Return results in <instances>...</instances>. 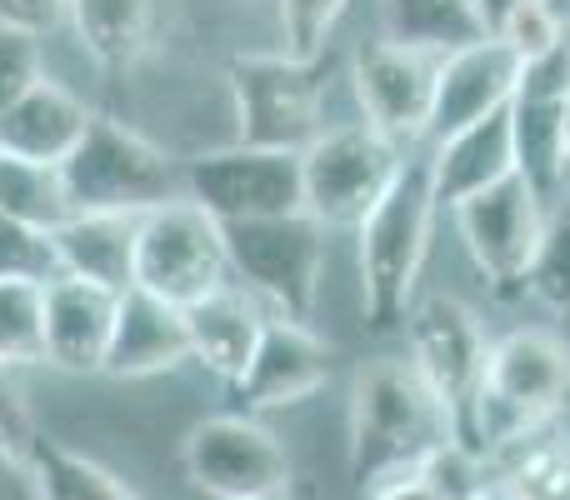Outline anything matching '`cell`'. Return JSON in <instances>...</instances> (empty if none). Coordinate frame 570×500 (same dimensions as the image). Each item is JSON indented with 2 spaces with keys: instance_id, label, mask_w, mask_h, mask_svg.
<instances>
[{
  "instance_id": "cell-16",
  "label": "cell",
  "mask_w": 570,
  "mask_h": 500,
  "mask_svg": "<svg viewBox=\"0 0 570 500\" xmlns=\"http://www.w3.org/2000/svg\"><path fill=\"white\" fill-rule=\"evenodd\" d=\"M120 291H106L80 275H50L46 281V365L66 375H100L116 331Z\"/></svg>"
},
{
  "instance_id": "cell-41",
  "label": "cell",
  "mask_w": 570,
  "mask_h": 500,
  "mask_svg": "<svg viewBox=\"0 0 570 500\" xmlns=\"http://www.w3.org/2000/svg\"><path fill=\"white\" fill-rule=\"evenodd\" d=\"M276 500H301V496H295V491H291V496H276Z\"/></svg>"
},
{
  "instance_id": "cell-35",
  "label": "cell",
  "mask_w": 570,
  "mask_h": 500,
  "mask_svg": "<svg viewBox=\"0 0 570 500\" xmlns=\"http://www.w3.org/2000/svg\"><path fill=\"white\" fill-rule=\"evenodd\" d=\"M70 0H0V26H20L30 36H46L66 20Z\"/></svg>"
},
{
  "instance_id": "cell-34",
  "label": "cell",
  "mask_w": 570,
  "mask_h": 500,
  "mask_svg": "<svg viewBox=\"0 0 570 500\" xmlns=\"http://www.w3.org/2000/svg\"><path fill=\"white\" fill-rule=\"evenodd\" d=\"M30 435H36V421H30L26 391L16 385V371H10V365H0V441L30 445Z\"/></svg>"
},
{
  "instance_id": "cell-15",
  "label": "cell",
  "mask_w": 570,
  "mask_h": 500,
  "mask_svg": "<svg viewBox=\"0 0 570 500\" xmlns=\"http://www.w3.org/2000/svg\"><path fill=\"white\" fill-rule=\"evenodd\" d=\"M331 381V345L311 331V321H285L266 315V331L256 341V355L240 371L236 395L246 411H281L305 395H315Z\"/></svg>"
},
{
  "instance_id": "cell-19",
  "label": "cell",
  "mask_w": 570,
  "mask_h": 500,
  "mask_svg": "<svg viewBox=\"0 0 570 500\" xmlns=\"http://www.w3.org/2000/svg\"><path fill=\"white\" fill-rule=\"evenodd\" d=\"M266 331V311L246 285L226 281L220 291L200 295L196 305H186V335H190V361L206 365L210 375L236 385L240 371L256 355V341Z\"/></svg>"
},
{
  "instance_id": "cell-13",
  "label": "cell",
  "mask_w": 570,
  "mask_h": 500,
  "mask_svg": "<svg viewBox=\"0 0 570 500\" xmlns=\"http://www.w3.org/2000/svg\"><path fill=\"white\" fill-rule=\"evenodd\" d=\"M435 70H441V56H435V50L395 46V40L365 46L351 66L365 126L381 130V136L395 140L401 150H411L415 140L431 130Z\"/></svg>"
},
{
  "instance_id": "cell-18",
  "label": "cell",
  "mask_w": 570,
  "mask_h": 500,
  "mask_svg": "<svg viewBox=\"0 0 570 500\" xmlns=\"http://www.w3.org/2000/svg\"><path fill=\"white\" fill-rule=\"evenodd\" d=\"M96 110L76 96L70 86L40 76L16 106L0 116V150L20 160H46V166H66L70 150L86 140Z\"/></svg>"
},
{
  "instance_id": "cell-25",
  "label": "cell",
  "mask_w": 570,
  "mask_h": 500,
  "mask_svg": "<svg viewBox=\"0 0 570 500\" xmlns=\"http://www.w3.org/2000/svg\"><path fill=\"white\" fill-rule=\"evenodd\" d=\"M0 216L26 220V226H36V231H56L60 220L76 216L60 166L20 160V156L0 150Z\"/></svg>"
},
{
  "instance_id": "cell-30",
  "label": "cell",
  "mask_w": 570,
  "mask_h": 500,
  "mask_svg": "<svg viewBox=\"0 0 570 500\" xmlns=\"http://www.w3.org/2000/svg\"><path fill=\"white\" fill-rule=\"evenodd\" d=\"M50 275H60L50 231L0 216V281H50Z\"/></svg>"
},
{
  "instance_id": "cell-6",
  "label": "cell",
  "mask_w": 570,
  "mask_h": 500,
  "mask_svg": "<svg viewBox=\"0 0 570 500\" xmlns=\"http://www.w3.org/2000/svg\"><path fill=\"white\" fill-rule=\"evenodd\" d=\"M226 255L230 275L256 301H266L271 315H285V321H311L315 315L325 275V226L311 210L230 220Z\"/></svg>"
},
{
  "instance_id": "cell-10",
  "label": "cell",
  "mask_w": 570,
  "mask_h": 500,
  "mask_svg": "<svg viewBox=\"0 0 570 500\" xmlns=\"http://www.w3.org/2000/svg\"><path fill=\"white\" fill-rule=\"evenodd\" d=\"M186 476L210 500H276L291 496V455L276 441V431L256 421L250 411L206 415L186 435Z\"/></svg>"
},
{
  "instance_id": "cell-39",
  "label": "cell",
  "mask_w": 570,
  "mask_h": 500,
  "mask_svg": "<svg viewBox=\"0 0 570 500\" xmlns=\"http://www.w3.org/2000/svg\"><path fill=\"white\" fill-rule=\"evenodd\" d=\"M561 156H566V166H570V100H566V110H561Z\"/></svg>"
},
{
  "instance_id": "cell-12",
  "label": "cell",
  "mask_w": 570,
  "mask_h": 500,
  "mask_svg": "<svg viewBox=\"0 0 570 500\" xmlns=\"http://www.w3.org/2000/svg\"><path fill=\"white\" fill-rule=\"evenodd\" d=\"M455 226H461V241L471 251L475 271L491 281L495 295L525 291L535 246H541V231H546V200L521 170L495 180L481 196L461 200L455 206Z\"/></svg>"
},
{
  "instance_id": "cell-32",
  "label": "cell",
  "mask_w": 570,
  "mask_h": 500,
  "mask_svg": "<svg viewBox=\"0 0 570 500\" xmlns=\"http://www.w3.org/2000/svg\"><path fill=\"white\" fill-rule=\"evenodd\" d=\"M281 10V40L291 56H321L341 20L345 0H276Z\"/></svg>"
},
{
  "instance_id": "cell-5",
  "label": "cell",
  "mask_w": 570,
  "mask_h": 500,
  "mask_svg": "<svg viewBox=\"0 0 570 500\" xmlns=\"http://www.w3.org/2000/svg\"><path fill=\"white\" fill-rule=\"evenodd\" d=\"M236 140L266 150H305L325 130V86L331 60L291 50H250L230 60Z\"/></svg>"
},
{
  "instance_id": "cell-36",
  "label": "cell",
  "mask_w": 570,
  "mask_h": 500,
  "mask_svg": "<svg viewBox=\"0 0 570 500\" xmlns=\"http://www.w3.org/2000/svg\"><path fill=\"white\" fill-rule=\"evenodd\" d=\"M0 500H40L26 445L0 441Z\"/></svg>"
},
{
  "instance_id": "cell-17",
  "label": "cell",
  "mask_w": 570,
  "mask_h": 500,
  "mask_svg": "<svg viewBox=\"0 0 570 500\" xmlns=\"http://www.w3.org/2000/svg\"><path fill=\"white\" fill-rule=\"evenodd\" d=\"M186 361H190L186 311L140 291V285L120 291L116 331H110V351L100 375H110V381H146V375H166Z\"/></svg>"
},
{
  "instance_id": "cell-7",
  "label": "cell",
  "mask_w": 570,
  "mask_h": 500,
  "mask_svg": "<svg viewBox=\"0 0 570 500\" xmlns=\"http://www.w3.org/2000/svg\"><path fill=\"white\" fill-rule=\"evenodd\" d=\"M405 335H411V365L441 401L451 435L475 451V411H481L485 361H491V341H485L475 311L455 295H431L405 315Z\"/></svg>"
},
{
  "instance_id": "cell-28",
  "label": "cell",
  "mask_w": 570,
  "mask_h": 500,
  "mask_svg": "<svg viewBox=\"0 0 570 500\" xmlns=\"http://www.w3.org/2000/svg\"><path fill=\"white\" fill-rule=\"evenodd\" d=\"M525 291L570 321V196L546 216V231H541V246H535Z\"/></svg>"
},
{
  "instance_id": "cell-22",
  "label": "cell",
  "mask_w": 570,
  "mask_h": 500,
  "mask_svg": "<svg viewBox=\"0 0 570 500\" xmlns=\"http://www.w3.org/2000/svg\"><path fill=\"white\" fill-rule=\"evenodd\" d=\"M66 20L86 56L106 70H130L150 46L156 30V0H70Z\"/></svg>"
},
{
  "instance_id": "cell-14",
  "label": "cell",
  "mask_w": 570,
  "mask_h": 500,
  "mask_svg": "<svg viewBox=\"0 0 570 500\" xmlns=\"http://www.w3.org/2000/svg\"><path fill=\"white\" fill-rule=\"evenodd\" d=\"M515 80H521V56L501 36H481L461 50H445L435 70V106H431V140L455 136L471 120H485L511 106Z\"/></svg>"
},
{
  "instance_id": "cell-9",
  "label": "cell",
  "mask_w": 570,
  "mask_h": 500,
  "mask_svg": "<svg viewBox=\"0 0 570 500\" xmlns=\"http://www.w3.org/2000/svg\"><path fill=\"white\" fill-rule=\"evenodd\" d=\"M405 150L395 140H385L381 130L361 126H335L321 130L311 146L301 150V196L305 210L331 226H361L365 210L391 190V180L401 176Z\"/></svg>"
},
{
  "instance_id": "cell-24",
  "label": "cell",
  "mask_w": 570,
  "mask_h": 500,
  "mask_svg": "<svg viewBox=\"0 0 570 500\" xmlns=\"http://www.w3.org/2000/svg\"><path fill=\"white\" fill-rule=\"evenodd\" d=\"M381 20H385V40L435 50V56L491 36L475 0H381Z\"/></svg>"
},
{
  "instance_id": "cell-4",
  "label": "cell",
  "mask_w": 570,
  "mask_h": 500,
  "mask_svg": "<svg viewBox=\"0 0 570 500\" xmlns=\"http://www.w3.org/2000/svg\"><path fill=\"white\" fill-rule=\"evenodd\" d=\"M66 176L70 210H110V216H146L166 200L186 196V170L176 156L130 130L126 120L96 116L70 160L60 166Z\"/></svg>"
},
{
  "instance_id": "cell-23",
  "label": "cell",
  "mask_w": 570,
  "mask_h": 500,
  "mask_svg": "<svg viewBox=\"0 0 570 500\" xmlns=\"http://www.w3.org/2000/svg\"><path fill=\"white\" fill-rule=\"evenodd\" d=\"M26 455H30V471H36L40 500H146L130 481H120L110 465H100L96 455L76 451L66 441L30 435Z\"/></svg>"
},
{
  "instance_id": "cell-1",
  "label": "cell",
  "mask_w": 570,
  "mask_h": 500,
  "mask_svg": "<svg viewBox=\"0 0 570 500\" xmlns=\"http://www.w3.org/2000/svg\"><path fill=\"white\" fill-rule=\"evenodd\" d=\"M435 180L431 156H405L401 176L391 180L381 200L355 226V265H361V311L371 331H391L411 315V295L421 281V265L431 255L435 231Z\"/></svg>"
},
{
  "instance_id": "cell-21",
  "label": "cell",
  "mask_w": 570,
  "mask_h": 500,
  "mask_svg": "<svg viewBox=\"0 0 570 500\" xmlns=\"http://www.w3.org/2000/svg\"><path fill=\"white\" fill-rule=\"evenodd\" d=\"M136 226L140 216H110V210H76L50 231L60 275H80L106 291L136 285Z\"/></svg>"
},
{
  "instance_id": "cell-8",
  "label": "cell",
  "mask_w": 570,
  "mask_h": 500,
  "mask_svg": "<svg viewBox=\"0 0 570 500\" xmlns=\"http://www.w3.org/2000/svg\"><path fill=\"white\" fill-rule=\"evenodd\" d=\"M230 275L226 226L196 206L190 196H176L166 206L146 210L136 226V285L170 305H196L200 295L220 291Z\"/></svg>"
},
{
  "instance_id": "cell-20",
  "label": "cell",
  "mask_w": 570,
  "mask_h": 500,
  "mask_svg": "<svg viewBox=\"0 0 570 500\" xmlns=\"http://www.w3.org/2000/svg\"><path fill=\"white\" fill-rule=\"evenodd\" d=\"M515 176V136H511V106L495 110L485 120H471L455 136L435 140L431 150V180L441 206H461V200L491 190L495 180Z\"/></svg>"
},
{
  "instance_id": "cell-29",
  "label": "cell",
  "mask_w": 570,
  "mask_h": 500,
  "mask_svg": "<svg viewBox=\"0 0 570 500\" xmlns=\"http://www.w3.org/2000/svg\"><path fill=\"white\" fill-rule=\"evenodd\" d=\"M566 30H570V26L561 20L556 0H521V6L505 10L501 26H495L491 36H501L521 60H535V56H546L551 46H561Z\"/></svg>"
},
{
  "instance_id": "cell-2",
  "label": "cell",
  "mask_w": 570,
  "mask_h": 500,
  "mask_svg": "<svg viewBox=\"0 0 570 500\" xmlns=\"http://www.w3.org/2000/svg\"><path fill=\"white\" fill-rule=\"evenodd\" d=\"M451 435L441 401L421 381L411 361L361 365L351 381V476L361 486H375L395 471L421 465L435 445Z\"/></svg>"
},
{
  "instance_id": "cell-3",
  "label": "cell",
  "mask_w": 570,
  "mask_h": 500,
  "mask_svg": "<svg viewBox=\"0 0 570 500\" xmlns=\"http://www.w3.org/2000/svg\"><path fill=\"white\" fill-rule=\"evenodd\" d=\"M570 401V345L556 331L525 325L491 345L485 361V391L475 411V451L481 461L521 435L541 431Z\"/></svg>"
},
{
  "instance_id": "cell-31",
  "label": "cell",
  "mask_w": 570,
  "mask_h": 500,
  "mask_svg": "<svg viewBox=\"0 0 570 500\" xmlns=\"http://www.w3.org/2000/svg\"><path fill=\"white\" fill-rule=\"evenodd\" d=\"M415 471L425 476V481L435 486V496L441 500H471L485 491V476H481V455L471 451V445H461L455 435H445L441 445H435L431 455H425Z\"/></svg>"
},
{
  "instance_id": "cell-27",
  "label": "cell",
  "mask_w": 570,
  "mask_h": 500,
  "mask_svg": "<svg viewBox=\"0 0 570 500\" xmlns=\"http://www.w3.org/2000/svg\"><path fill=\"white\" fill-rule=\"evenodd\" d=\"M505 500H570V441L566 435H521L501 481Z\"/></svg>"
},
{
  "instance_id": "cell-11",
  "label": "cell",
  "mask_w": 570,
  "mask_h": 500,
  "mask_svg": "<svg viewBox=\"0 0 570 500\" xmlns=\"http://www.w3.org/2000/svg\"><path fill=\"white\" fill-rule=\"evenodd\" d=\"M180 170H186V196L196 200V206H206L220 226L305 210L301 150H266V146L230 140V146H220V150L190 156Z\"/></svg>"
},
{
  "instance_id": "cell-40",
  "label": "cell",
  "mask_w": 570,
  "mask_h": 500,
  "mask_svg": "<svg viewBox=\"0 0 570 500\" xmlns=\"http://www.w3.org/2000/svg\"><path fill=\"white\" fill-rule=\"evenodd\" d=\"M471 500H505V491H501V486H485V491L471 496Z\"/></svg>"
},
{
  "instance_id": "cell-26",
  "label": "cell",
  "mask_w": 570,
  "mask_h": 500,
  "mask_svg": "<svg viewBox=\"0 0 570 500\" xmlns=\"http://www.w3.org/2000/svg\"><path fill=\"white\" fill-rule=\"evenodd\" d=\"M0 365H46V281H0Z\"/></svg>"
},
{
  "instance_id": "cell-37",
  "label": "cell",
  "mask_w": 570,
  "mask_h": 500,
  "mask_svg": "<svg viewBox=\"0 0 570 500\" xmlns=\"http://www.w3.org/2000/svg\"><path fill=\"white\" fill-rule=\"evenodd\" d=\"M371 491H375V500H441V496H435V486L425 481L415 465H411V471L385 476V481H375Z\"/></svg>"
},
{
  "instance_id": "cell-33",
  "label": "cell",
  "mask_w": 570,
  "mask_h": 500,
  "mask_svg": "<svg viewBox=\"0 0 570 500\" xmlns=\"http://www.w3.org/2000/svg\"><path fill=\"white\" fill-rule=\"evenodd\" d=\"M40 76H46L40 36H30V30H20V26H0V116H6Z\"/></svg>"
},
{
  "instance_id": "cell-38",
  "label": "cell",
  "mask_w": 570,
  "mask_h": 500,
  "mask_svg": "<svg viewBox=\"0 0 570 500\" xmlns=\"http://www.w3.org/2000/svg\"><path fill=\"white\" fill-rule=\"evenodd\" d=\"M511 6H521V0H475V10H481V20H485V30H495L501 26V16Z\"/></svg>"
}]
</instances>
